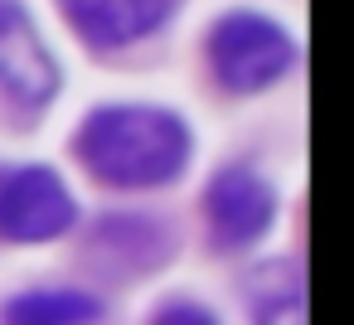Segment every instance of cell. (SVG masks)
<instances>
[{
    "label": "cell",
    "mask_w": 354,
    "mask_h": 325,
    "mask_svg": "<svg viewBox=\"0 0 354 325\" xmlns=\"http://www.w3.org/2000/svg\"><path fill=\"white\" fill-rule=\"evenodd\" d=\"M189 127L170 107L151 102H107L93 107L78 127V160L93 180L112 189H156L180 180L189 165Z\"/></svg>",
    "instance_id": "obj_1"
},
{
    "label": "cell",
    "mask_w": 354,
    "mask_h": 325,
    "mask_svg": "<svg viewBox=\"0 0 354 325\" xmlns=\"http://www.w3.org/2000/svg\"><path fill=\"white\" fill-rule=\"evenodd\" d=\"M209 68L228 93H262L272 83H281L296 64V39L257 10H228L214 30H209Z\"/></svg>",
    "instance_id": "obj_2"
},
{
    "label": "cell",
    "mask_w": 354,
    "mask_h": 325,
    "mask_svg": "<svg viewBox=\"0 0 354 325\" xmlns=\"http://www.w3.org/2000/svg\"><path fill=\"white\" fill-rule=\"evenodd\" d=\"M78 223V204L59 170L20 165L0 170V238L10 243H54Z\"/></svg>",
    "instance_id": "obj_3"
},
{
    "label": "cell",
    "mask_w": 354,
    "mask_h": 325,
    "mask_svg": "<svg viewBox=\"0 0 354 325\" xmlns=\"http://www.w3.org/2000/svg\"><path fill=\"white\" fill-rule=\"evenodd\" d=\"M0 93L20 107H49L59 93V64L20 0H0Z\"/></svg>",
    "instance_id": "obj_4"
},
{
    "label": "cell",
    "mask_w": 354,
    "mask_h": 325,
    "mask_svg": "<svg viewBox=\"0 0 354 325\" xmlns=\"http://www.w3.org/2000/svg\"><path fill=\"white\" fill-rule=\"evenodd\" d=\"M204 219L223 248H248L277 223V189L248 165H223L204 189Z\"/></svg>",
    "instance_id": "obj_5"
},
{
    "label": "cell",
    "mask_w": 354,
    "mask_h": 325,
    "mask_svg": "<svg viewBox=\"0 0 354 325\" xmlns=\"http://www.w3.org/2000/svg\"><path fill=\"white\" fill-rule=\"evenodd\" d=\"M180 0H64L73 35L93 49H127L165 30Z\"/></svg>",
    "instance_id": "obj_6"
},
{
    "label": "cell",
    "mask_w": 354,
    "mask_h": 325,
    "mask_svg": "<svg viewBox=\"0 0 354 325\" xmlns=\"http://www.w3.org/2000/svg\"><path fill=\"white\" fill-rule=\"evenodd\" d=\"M175 238L165 223H156L151 214H107L93 228V252L102 257V267H112L117 277H141L165 267Z\"/></svg>",
    "instance_id": "obj_7"
},
{
    "label": "cell",
    "mask_w": 354,
    "mask_h": 325,
    "mask_svg": "<svg viewBox=\"0 0 354 325\" xmlns=\"http://www.w3.org/2000/svg\"><path fill=\"white\" fill-rule=\"evenodd\" d=\"M102 315V301L73 286H39V291H20L0 306L6 325H93Z\"/></svg>",
    "instance_id": "obj_8"
},
{
    "label": "cell",
    "mask_w": 354,
    "mask_h": 325,
    "mask_svg": "<svg viewBox=\"0 0 354 325\" xmlns=\"http://www.w3.org/2000/svg\"><path fill=\"white\" fill-rule=\"evenodd\" d=\"M151 325H218V320H214V310L199 306V301H170V306L156 310Z\"/></svg>",
    "instance_id": "obj_9"
}]
</instances>
